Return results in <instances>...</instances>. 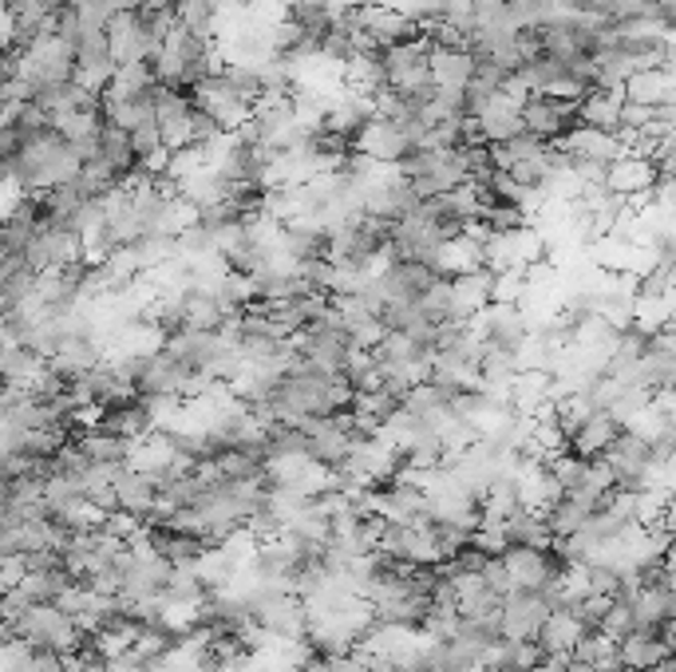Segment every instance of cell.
<instances>
[{
    "mask_svg": "<svg viewBox=\"0 0 676 672\" xmlns=\"http://www.w3.org/2000/svg\"><path fill=\"white\" fill-rule=\"evenodd\" d=\"M344 87L356 95H376L388 87V72H384V52H356L344 60Z\"/></svg>",
    "mask_w": 676,
    "mask_h": 672,
    "instance_id": "21",
    "label": "cell"
},
{
    "mask_svg": "<svg viewBox=\"0 0 676 672\" xmlns=\"http://www.w3.org/2000/svg\"><path fill=\"white\" fill-rule=\"evenodd\" d=\"M590 518H593L590 507H582V503H573L570 495H562L550 510H546V527H550L554 538H570V534H578V530H585Z\"/></svg>",
    "mask_w": 676,
    "mask_h": 672,
    "instance_id": "32",
    "label": "cell"
},
{
    "mask_svg": "<svg viewBox=\"0 0 676 672\" xmlns=\"http://www.w3.org/2000/svg\"><path fill=\"white\" fill-rule=\"evenodd\" d=\"M178 24L194 36H206V40H218L222 28V4L218 0H178L175 4Z\"/></svg>",
    "mask_w": 676,
    "mask_h": 672,
    "instance_id": "29",
    "label": "cell"
},
{
    "mask_svg": "<svg viewBox=\"0 0 676 672\" xmlns=\"http://www.w3.org/2000/svg\"><path fill=\"white\" fill-rule=\"evenodd\" d=\"M522 119H526V131H534L546 143H558L578 127V104L550 99V95H531L526 107H522Z\"/></svg>",
    "mask_w": 676,
    "mask_h": 672,
    "instance_id": "14",
    "label": "cell"
},
{
    "mask_svg": "<svg viewBox=\"0 0 676 672\" xmlns=\"http://www.w3.org/2000/svg\"><path fill=\"white\" fill-rule=\"evenodd\" d=\"M605 463L614 467L617 486H629V491H641L653 475V444L641 439L637 432H621L614 439V447L605 451Z\"/></svg>",
    "mask_w": 676,
    "mask_h": 672,
    "instance_id": "10",
    "label": "cell"
},
{
    "mask_svg": "<svg viewBox=\"0 0 676 672\" xmlns=\"http://www.w3.org/2000/svg\"><path fill=\"white\" fill-rule=\"evenodd\" d=\"M416 194L424 198H439L459 190L463 182H471V158L467 146H455V151H412V155L400 163Z\"/></svg>",
    "mask_w": 676,
    "mask_h": 672,
    "instance_id": "3",
    "label": "cell"
},
{
    "mask_svg": "<svg viewBox=\"0 0 676 672\" xmlns=\"http://www.w3.org/2000/svg\"><path fill=\"white\" fill-rule=\"evenodd\" d=\"M4 637H21V641L36 645V649H56L63 657H72L84 645V629L72 613H63L56 601H40L28 613H21L16 621L4 625Z\"/></svg>",
    "mask_w": 676,
    "mask_h": 672,
    "instance_id": "2",
    "label": "cell"
},
{
    "mask_svg": "<svg viewBox=\"0 0 676 672\" xmlns=\"http://www.w3.org/2000/svg\"><path fill=\"white\" fill-rule=\"evenodd\" d=\"M487 146H490V163L499 166V170H514V166L531 163V158L550 151V143L538 139L534 131H522V134H514V139H507V143H487Z\"/></svg>",
    "mask_w": 676,
    "mask_h": 672,
    "instance_id": "28",
    "label": "cell"
},
{
    "mask_svg": "<svg viewBox=\"0 0 676 672\" xmlns=\"http://www.w3.org/2000/svg\"><path fill=\"white\" fill-rule=\"evenodd\" d=\"M673 657L668 641L661 633H641L637 629L633 637H625L621 641V664L625 672H637V669H653V664H665Z\"/></svg>",
    "mask_w": 676,
    "mask_h": 672,
    "instance_id": "25",
    "label": "cell"
},
{
    "mask_svg": "<svg viewBox=\"0 0 676 672\" xmlns=\"http://www.w3.org/2000/svg\"><path fill=\"white\" fill-rule=\"evenodd\" d=\"M75 444L92 463H131V451H135V439H123V435H111L104 427H92V432L75 435Z\"/></svg>",
    "mask_w": 676,
    "mask_h": 672,
    "instance_id": "26",
    "label": "cell"
},
{
    "mask_svg": "<svg viewBox=\"0 0 676 672\" xmlns=\"http://www.w3.org/2000/svg\"><path fill=\"white\" fill-rule=\"evenodd\" d=\"M621 420H617L614 412H593L590 420H585L578 432L570 435V451H578L582 459H602L609 447H614V439L621 435Z\"/></svg>",
    "mask_w": 676,
    "mask_h": 672,
    "instance_id": "19",
    "label": "cell"
},
{
    "mask_svg": "<svg viewBox=\"0 0 676 672\" xmlns=\"http://www.w3.org/2000/svg\"><path fill=\"white\" fill-rule=\"evenodd\" d=\"M483 507V522H507L514 510H522V491H519V479L514 475H502L487 486V495L479 498Z\"/></svg>",
    "mask_w": 676,
    "mask_h": 672,
    "instance_id": "30",
    "label": "cell"
},
{
    "mask_svg": "<svg viewBox=\"0 0 676 672\" xmlns=\"http://www.w3.org/2000/svg\"><path fill=\"white\" fill-rule=\"evenodd\" d=\"M448 403H455V392H448V388H443V384H436V380L416 384V388L404 396V408L412 415H419V420H427V415L439 412V408H448Z\"/></svg>",
    "mask_w": 676,
    "mask_h": 672,
    "instance_id": "34",
    "label": "cell"
},
{
    "mask_svg": "<svg viewBox=\"0 0 676 672\" xmlns=\"http://www.w3.org/2000/svg\"><path fill=\"white\" fill-rule=\"evenodd\" d=\"M24 578H28V562H24V554H4V558H0V590L4 593L16 590Z\"/></svg>",
    "mask_w": 676,
    "mask_h": 672,
    "instance_id": "39",
    "label": "cell"
},
{
    "mask_svg": "<svg viewBox=\"0 0 676 672\" xmlns=\"http://www.w3.org/2000/svg\"><path fill=\"white\" fill-rule=\"evenodd\" d=\"M625 111V92H605V87H590L582 104H578V123L602 127V131H617Z\"/></svg>",
    "mask_w": 676,
    "mask_h": 672,
    "instance_id": "22",
    "label": "cell"
},
{
    "mask_svg": "<svg viewBox=\"0 0 676 672\" xmlns=\"http://www.w3.org/2000/svg\"><path fill=\"white\" fill-rule=\"evenodd\" d=\"M459 586V613L463 617H499L502 613V601L499 593L490 590L487 581H483V574H471V578H455Z\"/></svg>",
    "mask_w": 676,
    "mask_h": 672,
    "instance_id": "27",
    "label": "cell"
},
{
    "mask_svg": "<svg viewBox=\"0 0 676 672\" xmlns=\"http://www.w3.org/2000/svg\"><path fill=\"white\" fill-rule=\"evenodd\" d=\"M155 87H158L155 68L146 60H139V63H119V72H115L107 92L123 95V99H146V95H155Z\"/></svg>",
    "mask_w": 676,
    "mask_h": 672,
    "instance_id": "31",
    "label": "cell"
},
{
    "mask_svg": "<svg viewBox=\"0 0 676 672\" xmlns=\"http://www.w3.org/2000/svg\"><path fill=\"white\" fill-rule=\"evenodd\" d=\"M637 672H676V669H673V657H668L665 664H653V669H637Z\"/></svg>",
    "mask_w": 676,
    "mask_h": 672,
    "instance_id": "41",
    "label": "cell"
},
{
    "mask_svg": "<svg viewBox=\"0 0 676 672\" xmlns=\"http://www.w3.org/2000/svg\"><path fill=\"white\" fill-rule=\"evenodd\" d=\"M356 151L368 158H376V163H404L416 146H412V139L404 134V127L392 123V119H372V123L365 127V131L356 134Z\"/></svg>",
    "mask_w": 676,
    "mask_h": 672,
    "instance_id": "16",
    "label": "cell"
},
{
    "mask_svg": "<svg viewBox=\"0 0 676 672\" xmlns=\"http://www.w3.org/2000/svg\"><path fill=\"white\" fill-rule=\"evenodd\" d=\"M676 92V80L668 75V68H649V72H637L633 80L625 83V99L641 107H665Z\"/></svg>",
    "mask_w": 676,
    "mask_h": 672,
    "instance_id": "23",
    "label": "cell"
},
{
    "mask_svg": "<svg viewBox=\"0 0 676 672\" xmlns=\"http://www.w3.org/2000/svg\"><path fill=\"white\" fill-rule=\"evenodd\" d=\"M356 24L365 28V36L380 48V52L419 36V24L412 21V16H404V12L388 9V4H365V9H356Z\"/></svg>",
    "mask_w": 676,
    "mask_h": 672,
    "instance_id": "13",
    "label": "cell"
},
{
    "mask_svg": "<svg viewBox=\"0 0 676 672\" xmlns=\"http://www.w3.org/2000/svg\"><path fill=\"white\" fill-rule=\"evenodd\" d=\"M483 581H487L499 598H510V593L519 590V586H514V574H510V566H507V558H487V566H483Z\"/></svg>",
    "mask_w": 676,
    "mask_h": 672,
    "instance_id": "38",
    "label": "cell"
},
{
    "mask_svg": "<svg viewBox=\"0 0 676 672\" xmlns=\"http://www.w3.org/2000/svg\"><path fill=\"white\" fill-rule=\"evenodd\" d=\"M24 261H28L36 273H52V269H68L75 261H84V241L75 229H63V226H52V222H44L32 241L24 246Z\"/></svg>",
    "mask_w": 676,
    "mask_h": 672,
    "instance_id": "5",
    "label": "cell"
},
{
    "mask_svg": "<svg viewBox=\"0 0 676 672\" xmlns=\"http://www.w3.org/2000/svg\"><path fill=\"white\" fill-rule=\"evenodd\" d=\"M384 72H388V87L395 92H419L431 83V44L424 36L407 44H395V48H384Z\"/></svg>",
    "mask_w": 676,
    "mask_h": 672,
    "instance_id": "8",
    "label": "cell"
},
{
    "mask_svg": "<svg viewBox=\"0 0 676 672\" xmlns=\"http://www.w3.org/2000/svg\"><path fill=\"white\" fill-rule=\"evenodd\" d=\"M602 633H605V637H614V641H625V637H633V633H637L633 605H625V601H614V610L605 613V621H602Z\"/></svg>",
    "mask_w": 676,
    "mask_h": 672,
    "instance_id": "36",
    "label": "cell"
},
{
    "mask_svg": "<svg viewBox=\"0 0 676 672\" xmlns=\"http://www.w3.org/2000/svg\"><path fill=\"white\" fill-rule=\"evenodd\" d=\"M475 72H479V56L471 48H431V83L439 92L467 95Z\"/></svg>",
    "mask_w": 676,
    "mask_h": 672,
    "instance_id": "17",
    "label": "cell"
},
{
    "mask_svg": "<svg viewBox=\"0 0 676 672\" xmlns=\"http://www.w3.org/2000/svg\"><path fill=\"white\" fill-rule=\"evenodd\" d=\"M344 384H348L353 392H380V388H384V368L376 361V352L356 349V356L348 361V368H344Z\"/></svg>",
    "mask_w": 676,
    "mask_h": 672,
    "instance_id": "33",
    "label": "cell"
},
{
    "mask_svg": "<svg viewBox=\"0 0 676 672\" xmlns=\"http://www.w3.org/2000/svg\"><path fill=\"white\" fill-rule=\"evenodd\" d=\"M131 143H135V155L139 158L163 151V146H167V139H163V127H158V119H146V123H139L135 131H131Z\"/></svg>",
    "mask_w": 676,
    "mask_h": 672,
    "instance_id": "37",
    "label": "cell"
},
{
    "mask_svg": "<svg viewBox=\"0 0 676 672\" xmlns=\"http://www.w3.org/2000/svg\"><path fill=\"white\" fill-rule=\"evenodd\" d=\"M475 123H479V131H483V143H507V139H514V134L526 131L522 104L519 99H510L507 92L495 95V99H490V104L475 115Z\"/></svg>",
    "mask_w": 676,
    "mask_h": 672,
    "instance_id": "18",
    "label": "cell"
},
{
    "mask_svg": "<svg viewBox=\"0 0 676 672\" xmlns=\"http://www.w3.org/2000/svg\"><path fill=\"white\" fill-rule=\"evenodd\" d=\"M554 146H558L570 163H605L609 166L621 155H629V146L621 143V134L617 131H602V127H585V123H578Z\"/></svg>",
    "mask_w": 676,
    "mask_h": 672,
    "instance_id": "11",
    "label": "cell"
},
{
    "mask_svg": "<svg viewBox=\"0 0 676 672\" xmlns=\"http://www.w3.org/2000/svg\"><path fill=\"white\" fill-rule=\"evenodd\" d=\"M554 613V601L542 590H514L502 601V637L507 641H538L542 625Z\"/></svg>",
    "mask_w": 676,
    "mask_h": 672,
    "instance_id": "6",
    "label": "cell"
},
{
    "mask_svg": "<svg viewBox=\"0 0 676 672\" xmlns=\"http://www.w3.org/2000/svg\"><path fill=\"white\" fill-rule=\"evenodd\" d=\"M119 63H115L111 48H107V28L87 24L80 44H75V83H84L87 92L104 95L111 87Z\"/></svg>",
    "mask_w": 676,
    "mask_h": 672,
    "instance_id": "7",
    "label": "cell"
},
{
    "mask_svg": "<svg viewBox=\"0 0 676 672\" xmlns=\"http://www.w3.org/2000/svg\"><path fill=\"white\" fill-rule=\"evenodd\" d=\"M585 633H593V629H585V621L578 617L570 605H562V610H554L550 617H546V625H542V633H538V645L546 657H550V652H570L573 657L578 645L585 641Z\"/></svg>",
    "mask_w": 676,
    "mask_h": 672,
    "instance_id": "20",
    "label": "cell"
},
{
    "mask_svg": "<svg viewBox=\"0 0 676 672\" xmlns=\"http://www.w3.org/2000/svg\"><path fill=\"white\" fill-rule=\"evenodd\" d=\"M502 530H507L510 546H534V550L554 546V534H550V527H546V515H542V510H531V507L514 510V515L502 522Z\"/></svg>",
    "mask_w": 676,
    "mask_h": 672,
    "instance_id": "24",
    "label": "cell"
},
{
    "mask_svg": "<svg viewBox=\"0 0 676 672\" xmlns=\"http://www.w3.org/2000/svg\"><path fill=\"white\" fill-rule=\"evenodd\" d=\"M107 48H111L115 63L155 60V44L146 36L143 12H115L111 21H107Z\"/></svg>",
    "mask_w": 676,
    "mask_h": 672,
    "instance_id": "12",
    "label": "cell"
},
{
    "mask_svg": "<svg viewBox=\"0 0 676 672\" xmlns=\"http://www.w3.org/2000/svg\"><path fill=\"white\" fill-rule=\"evenodd\" d=\"M190 99H194V107L214 115V119L222 123V131H241V127L253 119V104L250 99H241V95L234 92V83H229L222 72L198 80L194 87H190Z\"/></svg>",
    "mask_w": 676,
    "mask_h": 672,
    "instance_id": "4",
    "label": "cell"
},
{
    "mask_svg": "<svg viewBox=\"0 0 676 672\" xmlns=\"http://www.w3.org/2000/svg\"><path fill=\"white\" fill-rule=\"evenodd\" d=\"M566 672H602V669H597V664H590V661H578V657H573L570 669H566Z\"/></svg>",
    "mask_w": 676,
    "mask_h": 672,
    "instance_id": "40",
    "label": "cell"
},
{
    "mask_svg": "<svg viewBox=\"0 0 676 672\" xmlns=\"http://www.w3.org/2000/svg\"><path fill=\"white\" fill-rule=\"evenodd\" d=\"M4 170L16 175L32 194L56 190L63 182H75L84 175V158L75 155V146L63 139L60 127H40V131L24 134L21 151L12 158H4Z\"/></svg>",
    "mask_w": 676,
    "mask_h": 672,
    "instance_id": "1",
    "label": "cell"
},
{
    "mask_svg": "<svg viewBox=\"0 0 676 672\" xmlns=\"http://www.w3.org/2000/svg\"><path fill=\"white\" fill-rule=\"evenodd\" d=\"M673 669H676V652H673Z\"/></svg>",
    "mask_w": 676,
    "mask_h": 672,
    "instance_id": "42",
    "label": "cell"
},
{
    "mask_svg": "<svg viewBox=\"0 0 676 672\" xmlns=\"http://www.w3.org/2000/svg\"><path fill=\"white\" fill-rule=\"evenodd\" d=\"M451 321L455 325H471L479 313H487L495 305V273L490 269H475V273H463V278H451Z\"/></svg>",
    "mask_w": 676,
    "mask_h": 672,
    "instance_id": "15",
    "label": "cell"
},
{
    "mask_svg": "<svg viewBox=\"0 0 676 672\" xmlns=\"http://www.w3.org/2000/svg\"><path fill=\"white\" fill-rule=\"evenodd\" d=\"M585 467H590V459H582L578 451H570V447H566V451H558V456L550 459V471H554V479L562 483V491H570V486L585 475Z\"/></svg>",
    "mask_w": 676,
    "mask_h": 672,
    "instance_id": "35",
    "label": "cell"
},
{
    "mask_svg": "<svg viewBox=\"0 0 676 672\" xmlns=\"http://www.w3.org/2000/svg\"><path fill=\"white\" fill-rule=\"evenodd\" d=\"M471 329L479 332L487 349L519 352L522 344L531 341L534 325H531V317L522 313V305H490L487 313H479V317L471 321Z\"/></svg>",
    "mask_w": 676,
    "mask_h": 672,
    "instance_id": "9",
    "label": "cell"
}]
</instances>
